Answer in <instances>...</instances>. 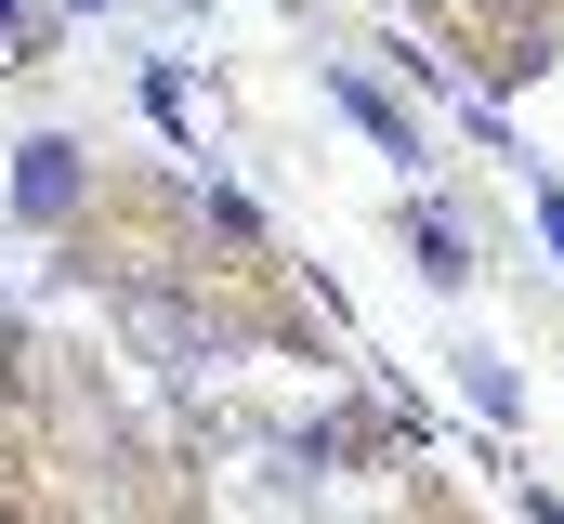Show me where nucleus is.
<instances>
[{
  "label": "nucleus",
  "instance_id": "nucleus-2",
  "mask_svg": "<svg viewBox=\"0 0 564 524\" xmlns=\"http://www.w3.org/2000/svg\"><path fill=\"white\" fill-rule=\"evenodd\" d=\"M341 106H355V119H368V131H381V144H394V157H421V131H408V119H394V106H381V92H368V79H341Z\"/></svg>",
  "mask_w": 564,
  "mask_h": 524
},
{
  "label": "nucleus",
  "instance_id": "nucleus-1",
  "mask_svg": "<svg viewBox=\"0 0 564 524\" xmlns=\"http://www.w3.org/2000/svg\"><path fill=\"white\" fill-rule=\"evenodd\" d=\"M66 184H79L66 144H26V210H66Z\"/></svg>",
  "mask_w": 564,
  "mask_h": 524
},
{
  "label": "nucleus",
  "instance_id": "nucleus-4",
  "mask_svg": "<svg viewBox=\"0 0 564 524\" xmlns=\"http://www.w3.org/2000/svg\"><path fill=\"white\" fill-rule=\"evenodd\" d=\"M539 237H552V250H564V197H539Z\"/></svg>",
  "mask_w": 564,
  "mask_h": 524
},
{
  "label": "nucleus",
  "instance_id": "nucleus-3",
  "mask_svg": "<svg viewBox=\"0 0 564 524\" xmlns=\"http://www.w3.org/2000/svg\"><path fill=\"white\" fill-rule=\"evenodd\" d=\"M408 237H421V275H433V288H459V275H473V262H459V237H446V223H408Z\"/></svg>",
  "mask_w": 564,
  "mask_h": 524
}]
</instances>
